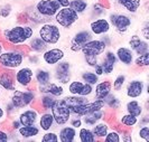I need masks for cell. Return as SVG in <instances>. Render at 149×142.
Instances as JSON below:
<instances>
[{
	"label": "cell",
	"instance_id": "603a6c76",
	"mask_svg": "<svg viewBox=\"0 0 149 142\" xmlns=\"http://www.w3.org/2000/svg\"><path fill=\"white\" fill-rule=\"evenodd\" d=\"M114 54L117 56L118 63L122 64L123 66H132L134 65V53L126 45L118 46L114 51Z\"/></svg>",
	"mask_w": 149,
	"mask_h": 142
},
{
	"label": "cell",
	"instance_id": "8d00e7d4",
	"mask_svg": "<svg viewBox=\"0 0 149 142\" xmlns=\"http://www.w3.org/2000/svg\"><path fill=\"white\" fill-rule=\"evenodd\" d=\"M77 140L80 142H95L97 139L92 132V129L83 125L77 130Z\"/></svg>",
	"mask_w": 149,
	"mask_h": 142
},
{
	"label": "cell",
	"instance_id": "9f6ffc18",
	"mask_svg": "<svg viewBox=\"0 0 149 142\" xmlns=\"http://www.w3.org/2000/svg\"><path fill=\"white\" fill-rule=\"evenodd\" d=\"M55 1L60 5L61 8H65L70 6V1H71V0H55Z\"/></svg>",
	"mask_w": 149,
	"mask_h": 142
},
{
	"label": "cell",
	"instance_id": "83f0119b",
	"mask_svg": "<svg viewBox=\"0 0 149 142\" xmlns=\"http://www.w3.org/2000/svg\"><path fill=\"white\" fill-rule=\"evenodd\" d=\"M108 113H109V110L102 109V110H99V111H95V112L89 113V114L84 115V116H82L83 125L92 127L95 123H97L99 121L107 120V118H108Z\"/></svg>",
	"mask_w": 149,
	"mask_h": 142
},
{
	"label": "cell",
	"instance_id": "f5cc1de1",
	"mask_svg": "<svg viewBox=\"0 0 149 142\" xmlns=\"http://www.w3.org/2000/svg\"><path fill=\"white\" fill-rule=\"evenodd\" d=\"M8 120L7 113H6V109H5V104L3 101H0V125H3Z\"/></svg>",
	"mask_w": 149,
	"mask_h": 142
},
{
	"label": "cell",
	"instance_id": "44dd1931",
	"mask_svg": "<svg viewBox=\"0 0 149 142\" xmlns=\"http://www.w3.org/2000/svg\"><path fill=\"white\" fill-rule=\"evenodd\" d=\"M35 90L38 94H51L53 96H55L56 98H61L64 95H66V89L64 85L58 84L55 81H52L46 85L43 86H35Z\"/></svg>",
	"mask_w": 149,
	"mask_h": 142
},
{
	"label": "cell",
	"instance_id": "f1b7e54d",
	"mask_svg": "<svg viewBox=\"0 0 149 142\" xmlns=\"http://www.w3.org/2000/svg\"><path fill=\"white\" fill-rule=\"evenodd\" d=\"M57 133L60 142H75L77 140V130L70 124L57 127Z\"/></svg>",
	"mask_w": 149,
	"mask_h": 142
},
{
	"label": "cell",
	"instance_id": "816d5d0a",
	"mask_svg": "<svg viewBox=\"0 0 149 142\" xmlns=\"http://www.w3.org/2000/svg\"><path fill=\"white\" fill-rule=\"evenodd\" d=\"M10 139V130L5 125H0V142H8Z\"/></svg>",
	"mask_w": 149,
	"mask_h": 142
},
{
	"label": "cell",
	"instance_id": "4fadbf2b",
	"mask_svg": "<svg viewBox=\"0 0 149 142\" xmlns=\"http://www.w3.org/2000/svg\"><path fill=\"white\" fill-rule=\"evenodd\" d=\"M35 10L44 18L52 20L61 9V6L55 0H37L34 5Z\"/></svg>",
	"mask_w": 149,
	"mask_h": 142
},
{
	"label": "cell",
	"instance_id": "bcb514c9",
	"mask_svg": "<svg viewBox=\"0 0 149 142\" xmlns=\"http://www.w3.org/2000/svg\"><path fill=\"white\" fill-rule=\"evenodd\" d=\"M13 11H14V8H13V6L10 3L7 2V3L1 5L0 6V18L1 19H7V18H9L11 16Z\"/></svg>",
	"mask_w": 149,
	"mask_h": 142
},
{
	"label": "cell",
	"instance_id": "f35d334b",
	"mask_svg": "<svg viewBox=\"0 0 149 142\" xmlns=\"http://www.w3.org/2000/svg\"><path fill=\"white\" fill-rule=\"evenodd\" d=\"M62 98L64 100V102L66 103L68 107H71V106H75V105L83 104V103H86V102H89L90 100H91L90 97L81 96V95H70V94L64 95Z\"/></svg>",
	"mask_w": 149,
	"mask_h": 142
},
{
	"label": "cell",
	"instance_id": "6da1fadb",
	"mask_svg": "<svg viewBox=\"0 0 149 142\" xmlns=\"http://www.w3.org/2000/svg\"><path fill=\"white\" fill-rule=\"evenodd\" d=\"M36 35V27L29 23H18L3 28L0 31V38L13 47H22Z\"/></svg>",
	"mask_w": 149,
	"mask_h": 142
},
{
	"label": "cell",
	"instance_id": "11a10c76",
	"mask_svg": "<svg viewBox=\"0 0 149 142\" xmlns=\"http://www.w3.org/2000/svg\"><path fill=\"white\" fill-rule=\"evenodd\" d=\"M92 71L95 73V74L99 76V77H101V76H104V74H103V68H102V66H101V64L99 63V64H97L94 67L92 68Z\"/></svg>",
	"mask_w": 149,
	"mask_h": 142
},
{
	"label": "cell",
	"instance_id": "9a60e30c",
	"mask_svg": "<svg viewBox=\"0 0 149 142\" xmlns=\"http://www.w3.org/2000/svg\"><path fill=\"white\" fill-rule=\"evenodd\" d=\"M89 30L93 35V37L94 36L95 37H101L103 35L110 34L112 28L107 17H99V18H94L90 21Z\"/></svg>",
	"mask_w": 149,
	"mask_h": 142
},
{
	"label": "cell",
	"instance_id": "60d3db41",
	"mask_svg": "<svg viewBox=\"0 0 149 142\" xmlns=\"http://www.w3.org/2000/svg\"><path fill=\"white\" fill-rule=\"evenodd\" d=\"M132 66L140 69H147L149 67V52L141 55H136Z\"/></svg>",
	"mask_w": 149,
	"mask_h": 142
},
{
	"label": "cell",
	"instance_id": "db71d44e",
	"mask_svg": "<svg viewBox=\"0 0 149 142\" xmlns=\"http://www.w3.org/2000/svg\"><path fill=\"white\" fill-rule=\"evenodd\" d=\"M145 124H149V115H148V113L142 114L141 116L139 118L138 125H145Z\"/></svg>",
	"mask_w": 149,
	"mask_h": 142
},
{
	"label": "cell",
	"instance_id": "484cf974",
	"mask_svg": "<svg viewBox=\"0 0 149 142\" xmlns=\"http://www.w3.org/2000/svg\"><path fill=\"white\" fill-rule=\"evenodd\" d=\"M53 81L52 69L46 66H38L35 68V75H34V82L35 86H43Z\"/></svg>",
	"mask_w": 149,
	"mask_h": 142
},
{
	"label": "cell",
	"instance_id": "3957f363",
	"mask_svg": "<svg viewBox=\"0 0 149 142\" xmlns=\"http://www.w3.org/2000/svg\"><path fill=\"white\" fill-rule=\"evenodd\" d=\"M36 35L42 38L48 46H56L63 39V29L53 20H49L38 25Z\"/></svg>",
	"mask_w": 149,
	"mask_h": 142
},
{
	"label": "cell",
	"instance_id": "5b68a950",
	"mask_svg": "<svg viewBox=\"0 0 149 142\" xmlns=\"http://www.w3.org/2000/svg\"><path fill=\"white\" fill-rule=\"evenodd\" d=\"M107 18L111 25L113 31L119 36H125V35L129 34L130 30L132 29L134 19L131 18V16L126 12L112 10V11L108 12Z\"/></svg>",
	"mask_w": 149,
	"mask_h": 142
},
{
	"label": "cell",
	"instance_id": "ffe728a7",
	"mask_svg": "<svg viewBox=\"0 0 149 142\" xmlns=\"http://www.w3.org/2000/svg\"><path fill=\"white\" fill-rule=\"evenodd\" d=\"M0 89L8 94L17 89V83L15 80V71L0 68Z\"/></svg>",
	"mask_w": 149,
	"mask_h": 142
},
{
	"label": "cell",
	"instance_id": "f907efd6",
	"mask_svg": "<svg viewBox=\"0 0 149 142\" xmlns=\"http://www.w3.org/2000/svg\"><path fill=\"white\" fill-rule=\"evenodd\" d=\"M67 124H70L71 127H75L76 130H79V129H80L81 127H83L82 118H81V116H77V115H72Z\"/></svg>",
	"mask_w": 149,
	"mask_h": 142
},
{
	"label": "cell",
	"instance_id": "681fc988",
	"mask_svg": "<svg viewBox=\"0 0 149 142\" xmlns=\"http://www.w3.org/2000/svg\"><path fill=\"white\" fill-rule=\"evenodd\" d=\"M139 36L142 37L145 40H149V21L148 19H146L140 26L139 29Z\"/></svg>",
	"mask_w": 149,
	"mask_h": 142
},
{
	"label": "cell",
	"instance_id": "d6986e66",
	"mask_svg": "<svg viewBox=\"0 0 149 142\" xmlns=\"http://www.w3.org/2000/svg\"><path fill=\"white\" fill-rule=\"evenodd\" d=\"M39 110L35 106H28L19 110L16 118L19 120L22 125H31V124H37L38 116H39Z\"/></svg>",
	"mask_w": 149,
	"mask_h": 142
},
{
	"label": "cell",
	"instance_id": "7402d4cb",
	"mask_svg": "<svg viewBox=\"0 0 149 142\" xmlns=\"http://www.w3.org/2000/svg\"><path fill=\"white\" fill-rule=\"evenodd\" d=\"M128 47L134 53V55H141L149 52L148 40H145L139 34H132L128 38Z\"/></svg>",
	"mask_w": 149,
	"mask_h": 142
},
{
	"label": "cell",
	"instance_id": "d4e9b609",
	"mask_svg": "<svg viewBox=\"0 0 149 142\" xmlns=\"http://www.w3.org/2000/svg\"><path fill=\"white\" fill-rule=\"evenodd\" d=\"M37 125L42 130V132H46V131H49V130L57 129L54 116H53L51 111H40L39 112Z\"/></svg>",
	"mask_w": 149,
	"mask_h": 142
},
{
	"label": "cell",
	"instance_id": "91938a15",
	"mask_svg": "<svg viewBox=\"0 0 149 142\" xmlns=\"http://www.w3.org/2000/svg\"><path fill=\"white\" fill-rule=\"evenodd\" d=\"M91 1H93V2H95V1H99V0H91Z\"/></svg>",
	"mask_w": 149,
	"mask_h": 142
},
{
	"label": "cell",
	"instance_id": "d6a6232c",
	"mask_svg": "<svg viewBox=\"0 0 149 142\" xmlns=\"http://www.w3.org/2000/svg\"><path fill=\"white\" fill-rule=\"evenodd\" d=\"M109 10H110V8L105 6L104 3L100 2V1H95L90 5L88 12H89L90 18L94 19V18H99V17H105V15H108Z\"/></svg>",
	"mask_w": 149,
	"mask_h": 142
},
{
	"label": "cell",
	"instance_id": "277c9868",
	"mask_svg": "<svg viewBox=\"0 0 149 142\" xmlns=\"http://www.w3.org/2000/svg\"><path fill=\"white\" fill-rule=\"evenodd\" d=\"M38 93L35 89H20L17 87L15 91L8 94V100L13 103L17 110L31 106L36 103Z\"/></svg>",
	"mask_w": 149,
	"mask_h": 142
},
{
	"label": "cell",
	"instance_id": "2e32d148",
	"mask_svg": "<svg viewBox=\"0 0 149 142\" xmlns=\"http://www.w3.org/2000/svg\"><path fill=\"white\" fill-rule=\"evenodd\" d=\"M114 116H116V122L114 125H117L118 127L121 129H126V130H134L136 127H138V122H139V118L134 116L130 113L125 112L122 110L114 112Z\"/></svg>",
	"mask_w": 149,
	"mask_h": 142
},
{
	"label": "cell",
	"instance_id": "e575fe53",
	"mask_svg": "<svg viewBox=\"0 0 149 142\" xmlns=\"http://www.w3.org/2000/svg\"><path fill=\"white\" fill-rule=\"evenodd\" d=\"M134 141L149 142V124L138 125L132 130Z\"/></svg>",
	"mask_w": 149,
	"mask_h": 142
},
{
	"label": "cell",
	"instance_id": "9c48e42d",
	"mask_svg": "<svg viewBox=\"0 0 149 142\" xmlns=\"http://www.w3.org/2000/svg\"><path fill=\"white\" fill-rule=\"evenodd\" d=\"M35 68L30 65H22L15 71V80L17 83V87L20 89H35L34 82Z\"/></svg>",
	"mask_w": 149,
	"mask_h": 142
},
{
	"label": "cell",
	"instance_id": "ab89813d",
	"mask_svg": "<svg viewBox=\"0 0 149 142\" xmlns=\"http://www.w3.org/2000/svg\"><path fill=\"white\" fill-rule=\"evenodd\" d=\"M127 81H128V77L126 74H123V73L118 74L113 78V81H111L112 91H113L114 93H120V92H122Z\"/></svg>",
	"mask_w": 149,
	"mask_h": 142
},
{
	"label": "cell",
	"instance_id": "f546056e",
	"mask_svg": "<svg viewBox=\"0 0 149 142\" xmlns=\"http://www.w3.org/2000/svg\"><path fill=\"white\" fill-rule=\"evenodd\" d=\"M56 97L51 95V94H38L37 101L36 103L33 105L35 107H37L38 110H43V111H51L53 105L56 102Z\"/></svg>",
	"mask_w": 149,
	"mask_h": 142
},
{
	"label": "cell",
	"instance_id": "74e56055",
	"mask_svg": "<svg viewBox=\"0 0 149 142\" xmlns=\"http://www.w3.org/2000/svg\"><path fill=\"white\" fill-rule=\"evenodd\" d=\"M84 86V82L81 80H71L66 85V92L70 95H81V92Z\"/></svg>",
	"mask_w": 149,
	"mask_h": 142
},
{
	"label": "cell",
	"instance_id": "4316f807",
	"mask_svg": "<svg viewBox=\"0 0 149 142\" xmlns=\"http://www.w3.org/2000/svg\"><path fill=\"white\" fill-rule=\"evenodd\" d=\"M112 84L111 81L109 80H103L99 81L94 85V91H93V98L97 100H104L110 93H112Z\"/></svg>",
	"mask_w": 149,
	"mask_h": 142
},
{
	"label": "cell",
	"instance_id": "e0dca14e",
	"mask_svg": "<svg viewBox=\"0 0 149 142\" xmlns=\"http://www.w3.org/2000/svg\"><path fill=\"white\" fill-rule=\"evenodd\" d=\"M125 112L130 113L137 118H140L142 114L148 113V102L145 100L143 102L139 98H129L123 105L122 109Z\"/></svg>",
	"mask_w": 149,
	"mask_h": 142
},
{
	"label": "cell",
	"instance_id": "ee69618b",
	"mask_svg": "<svg viewBox=\"0 0 149 142\" xmlns=\"http://www.w3.org/2000/svg\"><path fill=\"white\" fill-rule=\"evenodd\" d=\"M39 141H42V142H60L58 133H57V129L46 131V132H44L43 134H40V136H39Z\"/></svg>",
	"mask_w": 149,
	"mask_h": 142
},
{
	"label": "cell",
	"instance_id": "c3c4849f",
	"mask_svg": "<svg viewBox=\"0 0 149 142\" xmlns=\"http://www.w3.org/2000/svg\"><path fill=\"white\" fill-rule=\"evenodd\" d=\"M83 56V60L84 63L89 66L90 68H93L97 64L100 63V58L99 56H93V55H82Z\"/></svg>",
	"mask_w": 149,
	"mask_h": 142
},
{
	"label": "cell",
	"instance_id": "7dc6e473",
	"mask_svg": "<svg viewBox=\"0 0 149 142\" xmlns=\"http://www.w3.org/2000/svg\"><path fill=\"white\" fill-rule=\"evenodd\" d=\"M26 63H28V65L30 66H38L42 63V58L40 55L38 54H34V53H28L26 56Z\"/></svg>",
	"mask_w": 149,
	"mask_h": 142
},
{
	"label": "cell",
	"instance_id": "4dcf8cb0",
	"mask_svg": "<svg viewBox=\"0 0 149 142\" xmlns=\"http://www.w3.org/2000/svg\"><path fill=\"white\" fill-rule=\"evenodd\" d=\"M26 47H27V49H28L29 53H34V54L42 55L49 46L47 45L42 38H39L37 35H35V36L27 43Z\"/></svg>",
	"mask_w": 149,
	"mask_h": 142
},
{
	"label": "cell",
	"instance_id": "8992f818",
	"mask_svg": "<svg viewBox=\"0 0 149 142\" xmlns=\"http://www.w3.org/2000/svg\"><path fill=\"white\" fill-rule=\"evenodd\" d=\"M125 96L127 98H141L147 97L148 94V82L147 78H132L127 81L125 87Z\"/></svg>",
	"mask_w": 149,
	"mask_h": 142
},
{
	"label": "cell",
	"instance_id": "7c38bea8",
	"mask_svg": "<svg viewBox=\"0 0 149 142\" xmlns=\"http://www.w3.org/2000/svg\"><path fill=\"white\" fill-rule=\"evenodd\" d=\"M142 5L143 0H113V2H110V9L113 8L114 11L126 12L131 16L138 14Z\"/></svg>",
	"mask_w": 149,
	"mask_h": 142
},
{
	"label": "cell",
	"instance_id": "ac0fdd59",
	"mask_svg": "<svg viewBox=\"0 0 149 142\" xmlns=\"http://www.w3.org/2000/svg\"><path fill=\"white\" fill-rule=\"evenodd\" d=\"M107 49H108V46L105 45L104 42L101 38L93 37L83 46L81 53L82 55H93V56L101 57Z\"/></svg>",
	"mask_w": 149,
	"mask_h": 142
},
{
	"label": "cell",
	"instance_id": "30bf717a",
	"mask_svg": "<svg viewBox=\"0 0 149 142\" xmlns=\"http://www.w3.org/2000/svg\"><path fill=\"white\" fill-rule=\"evenodd\" d=\"M51 112L54 116V120H55V123H56L57 127L67 124L71 116H72L70 107L67 106V104L64 102V100L62 97L56 100L55 104L53 105V107L51 109Z\"/></svg>",
	"mask_w": 149,
	"mask_h": 142
},
{
	"label": "cell",
	"instance_id": "52a82bcc",
	"mask_svg": "<svg viewBox=\"0 0 149 142\" xmlns=\"http://www.w3.org/2000/svg\"><path fill=\"white\" fill-rule=\"evenodd\" d=\"M81 16L76 14L72 8L65 7L61 8L57 14L54 16V23L57 24L63 30H68L73 28L76 24L80 21Z\"/></svg>",
	"mask_w": 149,
	"mask_h": 142
},
{
	"label": "cell",
	"instance_id": "680465c9",
	"mask_svg": "<svg viewBox=\"0 0 149 142\" xmlns=\"http://www.w3.org/2000/svg\"><path fill=\"white\" fill-rule=\"evenodd\" d=\"M3 93H5V92H3V91H2L1 89H0V98L2 97V94H3Z\"/></svg>",
	"mask_w": 149,
	"mask_h": 142
},
{
	"label": "cell",
	"instance_id": "7bdbcfd3",
	"mask_svg": "<svg viewBox=\"0 0 149 142\" xmlns=\"http://www.w3.org/2000/svg\"><path fill=\"white\" fill-rule=\"evenodd\" d=\"M102 141L104 142H121V134H120V131L116 127H110V130L108 131V133L103 138Z\"/></svg>",
	"mask_w": 149,
	"mask_h": 142
},
{
	"label": "cell",
	"instance_id": "7a4b0ae2",
	"mask_svg": "<svg viewBox=\"0 0 149 142\" xmlns=\"http://www.w3.org/2000/svg\"><path fill=\"white\" fill-rule=\"evenodd\" d=\"M26 46L22 47H13L7 46L6 49L0 55V68L16 71L17 68L25 65L26 56L28 54Z\"/></svg>",
	"mask_w": 149,
	"mask_h": 142
},
{
	"label": "cell",
	"instance_id": "8fae6325",
	"mask_svg": "<svg viewBox=\"0 0 149 142\" xmlns=\"http://www.w3.org/2000/svg\"><path fill=\"white\" fill-rule=\"evenodd\" d=\"M65 51L62 47H55V46H49L42 55L40 58L44 63L46 67L53 68L55 65H57L60 62L65 60Z\"/></svg>",
	"mask_w": 149,
	"mask_h": 142
},
{
	"label": "cell",
	"instance_id": "5bb4252c",
	"mask_svg": "<svg viewBox=\"0 0 149 142\" xmlns=\"http://www.w3.org/2000/svg\"><path fill=\"white\" fill-rule=\"evenodd\" d=\"M93 38V35L91 34L89 29H81L76 31L73 37L70 40V45H68V49L72 53H81L82 47L89 40Z\"/></svg>",
	"mask_w": 149,
	"mask_h": 142
},
{
	"label": "cell",
	"instance_id": "1f68e13d",
	"mask_svg": "<svg viewBox=\"0 0 149 142\" xmlns=\"http://www.w3.org/2000/svg\"><path fill=\"white\" fill-rule=\"evenodd\" d=\"M110 127H111V123L108 120H102L95 123L91 129H92V132L95 136L97 141H102L103 138L108 133V131L110 130Z\"/></svg>",
	"mask_w": 149,
	"mask_h": 142
},
{
	"label": "cell",
	"instance_id": "ba28073f",
	"mask_svg": "<svg viewBox=\"0 0 149 142\" xmlns=\"http://www.w3.org/2000/svg\"><path fill=\"white\" fill-rule=\"evenodd\" d=\"M53 81L66 86L73 78V66L68 60H62L52 69Z\"/></svg>",
	"mask_w": 149,
	"mask_h": 142
},
{
	"label": "cell",
	"instance_id": "6f0895ef",
	"mask_svg": "<svg viewBox=\"0 0 149 142\" xmlns=\"http://www.w3.org/2000/svg\"><path fill=\"white\" fill-rule=\"evenodd\" d=\"M6 47H7V46H6V43L0 38V55H1V53L6 49Z\"/></svg>",
	"mask_w": 149,
	"mask_h": 142
},
{
	"label": "cell",
	"instance_id": "cb8c5ba5",
	"mask_svg": "<svg viewBox=\"0 0 149 142\" xmlns=\"http://www.w3.org/2000/svg\"><path fill=\"white\" fill-rule=\"evenodd\" d=\"M17 134L22 139V141H28V140H36L42 134V130L39 129L37 124L31 125H22L17 131Z\"/></svg>",
	"mask_w": 149,
	"mask_h": 142
},
{
	"label": "cell",
	"instance_id": "d590c367",
	"mask_svg": "<svg viewBox=\"0 0 149 142\" xmlns=\"http://www.w3.org/2000/svg\"><path fill=\"white\" fill-rule=\"evenodd\" d=\"M90 5L91 3H90L89 0H71L68 7L72 8L76 14H79L81 16L89 11Z\"/></svg>",
	"mask_w": 149,
	"mask_h": 142
},
{
	"label": "cell",
	"instance_id": "836d02e7",
	"mask_svg": "<svg viewBox=\"0 0 149 142\" xmlns=\"http://www.w3.org/2000/svg\"><path fill=\"white\" fill-rule=\"evenodd\" d=\"M118 94L119 93L112 92L104 98L105 109L107 110L117 112V111H119V110L122 109V100H121V97Z\"/></svg>",
	"mask_w": 149,
	"mask_h": 142
},
{
	"label": "cell",
	"instance_id": "b9f144b4",
	"mask_svg": "<svg viewBox=\"0 0 149 142\" xmlns=\"http://www.w3.org/2000/svg\"><path fill=\"white\" fill-rule=\"evenodd\" d=\"M81 81H83L84 83H88L91 85H95L99 81H100V77L97 76L93 71H84L81 73Z\"/></svg>",
	"mask_w": 149,
	"mask_h": 142
},
{
	"label": "cell",
	"instance_id": "f6af8a7d",
	"mask_svg": "<svg viewBox=\"0 0 149 142\" xmlns=\"http://www.w3.org/2000/svg\"><path fill=\"white\" fill-rule=\"evenodd\" d=\"M100 64H101V66L103 68V74H104V76H110V75H112L114 73V69H116L117 65H114L113 63L109 62V60H104L102 56L100 58Z\"/></svg>",
	"mask_w": 149,
	"mask_h": 142
}]
</instances>
